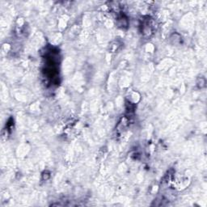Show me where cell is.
<instances>
[{
	"label": "cell",
	"mask_w": 207,
	"mask_h": 207,
	"mask_svg": "<svg viewBox=\"0 0 207 207\" xmlns=\"http://www.w3.org/2000/svg\"><path fill=\"white\" fill-rule=\"evenodd\" d=\"M141 28L142 34L145 37H150L152 36L154 31V26L152 24V19H150V17H148V16L143 19L142 21Z\"/></svg>",
	"instance_id": "obj_1"
},
{
	"label": "cell",
	"mask_w": 207,
	"mask_h": 207,
	"mask_svg": "<svg viewBox=\"0 0 207 207\" xmlns=\"http://www.w3.org/2000/svg\"><path fill=\"white\" fill-rule=\"evenodd\" d=\"M118 22L119 27L122 28H127L128 26V19L125 14L122 13L118 16Z\"/></svg>",
	"instance_id": "obj_2"
},
{
	"label": "cell",
	"mask_w": 207,
	"mask_h": 207,
	"mask_svg": "<svg viewBox=\"0 0 207 207\" xmlns=\"http://www.w3.org/2000/svg\"><path fill=\"white\" fill-rule=\"evenodd\" d=\"M199 79H201V81H200V82L197 81V86H198V88H204V87H205V78L201 77V78H199Z\"/></svg>",
	"instance_id": "obj_3"
}]
</instances>
